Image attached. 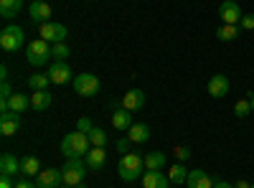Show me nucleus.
I'll return each mask as SVG.
<instances>
[{
  "label": "nucleus",
  "instance_id": "nucleus-1",
  "mask_svg": "<svg viewBox=\"0 0 254 188\" xmlns=\"http://www.w3.org/2000/svg\"><path fill=\"white\" fill-rule=\"evenodd\" d=\"M92 150V142H89V135H84L79 130L69 132L66 137L61 140V153L66 158H87V153Z\"/></svg>",
  "mask_w": 254,
  "mask_h": 188
},
{
  "label": "nucleus",
  "instance_id": "nucleus-2",
  "mask_svg": "<svg viewBox=\"0 0 254 188\" xmlns=\"http://www.w3.org/2000/svg\"><path fill=\"white\" fill-rule=\"evenodd\" d=\"M117 173H120V178L125 183H132V181L142 178V173H145V158H140L137 153H125L120 158Z\"/></svg>",
  "mask_w": 254,
  "mask_h": 188
},
{
  "label": "nucleus",
  "instance_id": "nucleus-3",
  "mask_svg": "<svg viewBox=\"0 0 254 188\" xmlns=\"http://www.w3.org/2000/svg\"><path fill=\"white\" fill-rule=\"evenodd\" d=\"M26 59H28V64L31 66H44L46 61L51 59V46H49V41H44V38H36V41H31L28 44V49H26Z\"/></svg>",
  "mask_w": 254,
  "mask_h": 188
},
{
  "label": "nucleus",
  "instance_id": "nucleus-4",
  "mask_svg": "<svg viewBox=\"0 0 254 188\" xmlns=\"http://www.w3.org/2000/svg\"><path fill=\"white\" fill-rule=\"evenodd\" d=\"M61 173H64V183L76 188L81 186L84 176H87V165L81 163V158H66V165L61 168Z\"/></svg>",
  "mask_w": 254,
  "mask_h": 188
},
{
  "label": "nucleus",
  "instance_id": "nucleus-5",
  "mask_svg": "<svg viewBox=\"0 0 254 188\" xmlns=\"http://www.w3.org/2000/svg\"><path fill=\"white\" fill-rule=\"evenodd\" d=\"M99 89H102V81L94 76V74H76L74 76V92L79 94V97H94V94H99Z\"/></svg>",
  "mask_w": 254,
  "mask_h": 188
},
{
  "label": "nucleus",
  "instance_id": "nucleus-6",
  "mask_svg": "<svg viewBox=\"0 0 254 188\" xmlns=\"http://www.w3.org/2000/svg\"><path fill=\"white\" fill-rule=\"evenodd\" d=\"M23 41H26V33L20 26H5L0 31V46H3V51H18L23 46Z\"/></svg>",
  "mask_w": 254,
  "mask_h": 188
},
{
  "label": "nucleus",
  "instance_id": "nucleus-7",
  "mask_svg": "<svg viewBox=\"0 0 254 188\" xmlns=\"http://www.w3.org/2000/svg\"><path fill=\"white\" fill-rule=\"evenodd\" d=\"M38 38H44V41H49V44H64L66 41V36H69V28L64 26V23H41L38 26Z\"/></svg>",
  "mask_w": 254,
  "mask_h": 188
},
{
  "label": "nucleus",
  "instance_id": "nucleus-8",
  "mask_svg": "<svg viewBox=\"0 0 254 188\" xmlns=\"http://www.w3.org/2000/svg\"><path fill=\"white\" fill-rule=\"evenodd\" d=\"M242 8L239 3H234V0H224V3L219 5V18L221 23H229V26H239L242 23Z\"/></svg>",
  "mask_w": 254,
  "mask_h": 188
},
{
  "label": "nucleus",
  "instance_id": "nucleus-9",
  "mask_svg": "<svg viewBox=\"0 0 254 188\" xmlns=\"http://www.w3.org/2000/svg\"><path fill=\"white\" fill-rule=\"evenodd\" d=\"M64 183V173L56 171V168H46L36 176V186L38 188H61Z\"/></svg>",
  "mask_w": 254,
  "mask_h": 188
},
{
  "label": "nucleus",
  "instance_id": "nucleus-10",
  "mask_svg": "<svg viewBox=\"0 0 254 188\" xmlns=\"http://www.w3.org/2000/svg\"><path fill=\"white\" fill-rule=\"evenodd\" d=\"M18 130H20V117H18V112H13V110L0 112V132H3V137H13Z\"/></svg>",
  "mask_w": 254,
  "mask_h": 188
},
{
  "label": "nucleus",
  "instance_id": "nucleus-11",
  "mask_svg": "<svg viewBox=\"0 0 254 188\" xmlns=\"http://www.w3.org/2000/svg\"><path fill=\"white\" fill-rule=\"evenodd\" d=\"M23 173V160H18L13 153H3L0 155V176H18Z\"/></svg>",
  "mask_w": 254,
  "mask_h": 188
},
{
  "label": "nucleus",
  "instance_id": "nucleus-12",
  "mask_svg": "<svg viewBox=\"0 0 254 188\" xmlns=\"http://www.w3.org/2000/svg\"><path fill=\"white\" fill-rule=\"evenodd\" d=\"M51 5L46 3V0H33L31 3V8H28V15H31V20L33 23H49V18H51Z\"/></svg>",
  "mask_w": 254,
  "mask_h": 188
},
{
  "label": "nucleus",
  "instance_id": "nucleus-13",
  "mask_svg": "<svg viewBox=\"0 0 254 188\" xmlns=\"http://www.w3.org/2000/svg\"><path fill=\"white\" fill-rule=\"evenodd\" d=\"M46 74L51 76V84H66V81L71 79V66L66 64V61H54V66Z\"/></svg>",
  "mask_w": 254,
  "mask_h": 188
},
{
  "label": "nucleus",
  "instance_id": "nucleus-14",
  "mask_svg": "<svg viewBox=\"0 0 254 188\" xmlns=\"http://www.w3.org/2000/svg\"><path fill=\"white\" fill-rule=\"evenodd\" d=\"M229 94V79L224 74H214L208 79V97H214V99H221Z\"/></svg>",
  "mask_w": 254,
  "mask_h": 188
},
{
  "label": "nucleus",
  "instance_id": "nucleus-15",
  "mask_svg": "<svg viewBox=\"0 0 254 188\" xmlns=\"http://www.w3.org/2000/svg\"><path fill=\"white\" fill-rule=\"evenodd\" d=\"M142 104H145V92H142V89H130V92L122 94V107H125V110L137 112Z\"/></svg>",
  "mask_w": 254,
  "mask_h": 188
},
{
  "label": "nucleus",
  "instance_id": "nucleus-16",
  "mask_svg": "<svg viewBox=\"0 0 254 188\" xmlns=\"http://www.w3.org/2000/svg\"><path fill=\"white\" fill-rule=\"evenodd\" d=\"M188 188H214V178H211L206 171H190L186 178Z\"/></svg>",
  "mask_w": 254,
  "mask_h": 188
},
{
  "label": "nucleus",
  "instance_id": "nucleus-17",
  "mask_svg": "<svg viewBox=\"0 0 254 188\" xmlns=\"http://www.w3.org/2000/svg\"><path fill=\"white\" fill-rule=\"evenodd\" d=\"M51 102H54V97L49 94V89L33 92V94H31V110H36V112H44V110H49V107H51Z\"/></svg>",
  "mask_w": 254,
  "mask_h": 188
},
{
  "label": "nucleus",
  "instance_id": "nucleus-18",
  "mask_svg": "<svg viewBox=\"0 0 254 188\" xmlns=\"http://www.w3.org/2000/svg\"><path fill=\"white\" fill-rule=\"evenodd\" d=\"M142 186L145 188H168V176H163L160 171H145Z\"/></svg>",
  "mask_w": 254,
  "mask_h": 188
},
{
  "label": "nucleus",
  "instance_id": "nucleus-19",
  "mask_svg": "<svg viewBox=\"0 0 254 188\" xmlns=\"http://www.w3.org/2000/svg\"><path fill=\"white\" fill-rule=\"evenodd\" d=\"M84 160H87V168L99 171V168H104V163H107V153H104V148H92Z\"/></svg>",
  "mask_w": 254,
  "mask_h": 188
},
{
  "label": "nucleus",
  "instance_id": "nucleus-20",
  "mask_svg": "<svg viewBox=\"0 0 254 188\" xmlns=\"http://www.w3.org/2000/svg\"><path fill=\"white\" fill-rule=\"evenodd\" d=\"M112 125H115V130H130V127H132V112L125 110V107H120V110L112 115Z\"/></svg>",
  "mask_w": 254,
  "mask_h": 188
},
{
  "label": "nucleus",
  "instance_id": "nucleus-21",
  "mask_svg": "<svg viewBox=\"0 0 254 188\" xmlns=\"http://www.w3.org/2000/svg\"><path fill=\"white\" fill-rule=\"evenodd\" d=\"M20 10H23V0H0V15L5 20L15 18Z\"/></svg>",
  "mask_w": 254,
  "mask_h": 188
},
{
  "label": "nucleus",
  "instance_id": "nucleus-22",
  "mask_svg": "<svg viewBox=\"0 0 254 188\" xmlns=\"http://www.w3.org/2000/svg\"><path fill=\"white\" fill-rule=\"evenodd\" d=\"M127 137H130L135 145L147 142V140H150V127H147V125H142V122H137V125H132V127L127 130Z\"/></svg>",
  "mask_w": 254,
  "mask_h": 188
},
{
  "label": "nucleus",
  "instance_id": "nucleus-23",
  "mask_svg": "<svg viewBox=\"0 0 254 188\" xmlns=\"http://www.w3.org/2000/svg\"><path fill=\"white\" fill-rule=\"evenodd\" d=\"M8 110H13V112H26V110H31V97L28 94H20V92H15L10 99H8Z\"/></svg>",
  "mask_w": 254,
  "mask_h": 188
},
{
  "label": "nucleus",
  "instance_id": "nucleus-24",
  "mask_svg": "<svg viewBox=\"0 0 254 188\" xmlns=\"http://www.w3.org/2000/svg\"><path fill=\"white\" fill-rule=\"evenodd\" d=\"M165 163H168V155H165V153H160V150L147 153V155H145V171H160Z\"/></svg>",
  "mask_w": 254,
  "mask_h": 188
},
{
  "label": "nucleus",
  "instance_id": "nucleus-25",
  "mask_svg": "<svg viewBox=\"0 0 254 188\" xmlns=\"http://www.w3.org/2000/svg\"><path fill=\"white\" fill-rule=\"evenodd\" d=\"M49 84H51V76H49V74H31V76H28V87H31L33 92L46 89Z\"/></svg>",
  "mask_w": 254,
  "mask_h": 188
},
{
  "label": "nucleus",
  "instance_id": "nucleus-26",
  "mask_svg": "<svg viewBox=\"0 0 254 188\" xmlns=\"http://www.w3.org/2000/svg\"><path fill=\"white\" fill-rule=\"evenodd\" d=\"M41 173V160L36 155H26L23 158V176H38Z\"/></svg>",
  "mask_w": 254,
  "mask_h": 188
},
{
  "label": "nucleus",
  "instance_id": "nucleus-27",
  "mask_svg": "<svg viewBox=\"0 0 254 188\" xmlns=\"http://www.w3.org/2000/svg\"><path fill=\"white\" fill-rule=\"evenodd\" d=\"M237 36H239V26L224 23V26H219V31H216V38H219V41H234Z\"/></svg>",
  "mask_w": 254,
  "mask_h": 188
},
{
  "label": "nucleus",
  "instance_id": "nucleus-28",
  "mask_svg": "<svg viewBox=\"0 0 254 188\" xmlns=\"http://www.w3.org/2000/svg\"><path fill=\"white\" fill-rule=\"evenodd\" d=\"M69 56H71V49L66 44H54L51 46V59L54 61H66Z\"/></svg>",
  "mask_w": 254,
  "mask_h": 188
},
{
  "label": "nucleus",
  "instance_id": "nucleus-29",
  "mask_svg": "<svg viewBox=\"0 0 254 188\" xmlns=\"http://www.w3.org/2000/svg\"><path fill=\"white\" fill-rule=\"evenodd\" d=\"M89 142H92V148H104V145H107V132L99 130V127H92Z\"/></svg>",
  "mask_w": 254,
  "mask_h": 188
},
{
  "label": "nucleus",
  "instance_id": "nucleus-30",
  "mask_svg": "<svg viewBox=\"0 0 254 188\" xmlns=\"http://www.w3.org/2000/svg\"><path fill=\"white\" fill-rule=\"evenodd\" d=\"M186 178H188V171L183 168V165H181V163H176V165H173V168H171V171H168V181H173V183H183Z\"/></svg>",
  "mask_w": 254,
  "mask_h": 188
},
{
  "label": "nucleus",
  "instance_id": "nucleus-31",
  "mask_svg": "<svg viewBox=\"0 0 254 188\" xmlns=\"http://www.w3.org/2000/svg\"><path fill=\"white\" fill-rule=\"evenodd\" d=\"M234 112H237V117H247L249 112H252V99L247 97V99H239L237 104H234Z\"/></svg>",
  "mask_w": 254,
  "mask_h": 188
},
{
  "label": "nucleus",
  "instance_id": "nucleus-32",
  "mask_svg": "<svg viewBox=\"0 0 254 188\" xmlns=\"http://www.w3.org/2000/svg\"><path fill=\"white\" fill-rule=\"evenodd\" d=\"M92 127H94V125H92V120H89V117H81V120L76 122V130H79V132H84V135H89V132H92Z\"/></svg>",
  "mask_w": 254,
  "mask_h": 188
},
{
  "label": "nucleus",
  "instance_id": "nucleus-33",
  "mask_svg": "<svg viewBox=\"0 0 254 188\" xmlns=\"http://www.w3.org/2000/svg\"><path fill=\"white\" fill-rule=\"evenodd\" d=\"M173 155L178 158V163H183V160H188V158H190V148H186V145H176Z\"/></svg>",
  "mask_w": 254,
  "mask_h": 188
},
{
  "label": "nucleus",
  "instance_id": "nucleus-34",
  "mask_svg": "<svg viewBox=\"0 0 254 188\" xmlns=\"http://www.w3.org/2000/svg\"><path fill=\"white\" fill-rule=\"evenodd\" d=\"M239 28H244V31H254V13H244V15H242Z\"/></svg>",
  "mask_w": 254,
  "mask_h": 188
},
{
  "label": "nucleus",
  "instance_id": "nucleus-35",
  "mask_svg": "<svg viewBox=\"0 0 254 188\" xmlns=\"http://www.w3.org/2000/svg\"><path fill=\"white\" fill-rule=\"evenodd\" d=\"M130 142H132L130 137H122V140H117V150H120L122 155H125V153H130Z\"/></svg>",
  "mask_w": 254,
  "mask_h": 188
},
{
  "label": "nucleus",
  "instance_id": "nucleus-36",
  "mask_svg": "<svg viewBox=\"0 0 254 188\" xmlns=\"http://www.w3.org/2000/svg\"><path fill=\"white\" fill-rule=\"evenodd\" d=\"M15 188H38V186L28 178H20V181H15Z\"/></svg>",
  "mask_w": 254,
  "mask_h": 188
},
{
  "label": "nucleus",
  "instance_id": "nucleus-37",
  "mask_svg": "<svg viewBox=\"0 0 254 188\" xmlns=\"http://www.w3.org/2000/svg\"><path fill=\"white\" fill-rule=\"evenodd\" d=\"M0 188H15L10 176H0Z\"/></svg>",
  "mask_w": 254,
  "mask_h": 188
},
{
  "label": "nucleus",
  "instance_id": "nucleus-38",
  "mask_svg": "<svg viewBox=\"0 0 254 188\" xmlns=\"http://www.w3.org/2000/svg\"><path fill=\"white\" fill-rule=\"evenodd\" d=\"M214 188H234L229 181H214Z\"/></svg>",
  "mask_w": 254,
  "mask_h": 188
},
{
  "label": "nucleus",
  "instance_id": "nucleus-39",
  "mask_svg": "<svg viewBox=\"0 0 254 188\" xmlns=\"http://www.w3.org/2000/svg\"><path fill=\"white\" fill-rule=\"evenodd\" d=\"M234 188H252V183H249V181H237Z\"/></svg>",
  "mask_w": 254,
  "mask_h": 188
},
{
  "label": "nucleus",
  "instance_id": "nucleus-40",
  "mask_svg": "<svg viewBox=\"0 0 254 188\" xmlns=\"http://www.w3.org/2000/svg\"><path fill=\"white\" fill-rule=\"evenodd\" d=\"M0 79L8 81V66H0Z\"/></svg>",
  "mask_w": 254,
  "mask_h": 188
},
{
  "label": "nucleus",
  "instance_id": "nucleus-41",
  "mask_svg": "<svg viewBox=\"0 0 254 188\" xmlns=\"http://www.w3.org/2000/svg\"><path fill=\"white\" fill-rule=\"evenodd\" d=\"M249 99H252V112H254V94H249Z\"/></svg>",
  "mask_w": 254,
  "mask_h": 188
},
{
  "label": "nucleus",
  "instance_id": "nucleus-42",
  "mask_svg": "<svg viewBox=\"0 0 254 188\" xmlns=\"http://www.w3.org/2000/svg\"><path fill=\"white\" fill-rule=\"evenodd\" d=\"M61 188H74V186H66V183H64V186H61Z\"/></svg>",
  "mask_w": 254,
  "mask_h": 188
},
{
  "label": "nucleus",
  "instance_id": "nucleus-43",
  "mask_svg": "<svg viewBox=\"0 0 254 188\" xmlns=\"http://www.w3.org/2000/svg\"><path fill=\"white\" fill-rule=\"evenodd\" d=\"M76 188H87V186H84V183H81V186H76Z\"/></svg>",
  "mask_w": 254,
  "mask_h": 188
},
{
  "label": "nucleus",
  "instance_id": "nucleus-44",
  "mask_svg": "<svg viewBox=\"0 0 254 188\" xmlns=\"http://www.w3.org/2000/svg\"><path fill=\"white\" fill-rule=\"evenodd\" d=\"M252 188H254V183H252Z\"/></svg>",
  "mask_w": 254,
  "mask_h": 188
}]
</instances>
